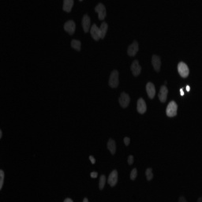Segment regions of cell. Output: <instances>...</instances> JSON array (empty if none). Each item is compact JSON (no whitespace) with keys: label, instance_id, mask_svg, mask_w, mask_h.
I'll return each mask as SVG.
<instances>
[{"label":"cell","instance_id":"6da1fadb","mask_svg":"<svg viewBox=\"0 0 202 202\" xmlns=\"http://www.w3.org/2000/svg\"><path fill=\"white\" fill-rule=\"evenodd\" d=\"M177 110H178V105L175 100H171L167 105L166 109L167 115L169 117H173L177 115Z\"/></svg>","mask_w":202,"mask_h":202},{"label":"cell","instance_id":"7a4b0ae2","mask_svg":"<svg viewBox=\"0 0 202 202\" xmlns=\"http://www.w3.org/2000/svg\"><path fill=\"white\" fill-rule=\"evenodd\" d=\"M119 71L117 70H114L113 71L111 72V74L110 75V78H109V85L112 88H116L119 85Z\"/></svg>","mask_w":202,"mask_h":202},{"label":"cell","instance_id":"3957f363","mask_svg":"<svg viewBox=\"0 0 202 202\" xmlns=\"http://www.w3.org/2000/svg\"><path fill=\"white\" fill-rule=\"evenodd\" d=\"M178 71L182 77H187L190 74V69L184 62H179L178 64Z\"/></svg>","mask_w":202,"mask_h":202},{"label":"cell","instance_id":"277c9868","mask_svg":"<svg viewBox=\"0 0 202 202\" xmlns=\"http://www.w3.org/2000/svg\"><path fill=\"white\" fill-rule=\"evenodd\" d=\"M95 10L99 14V19L100 20H104V18L107 15V10H106V7L102 3H100L97 4V6L95 7Z\"/></svg>","mask_w":202,"mask_h":202},{"label":"cell","instance_id":"5b68a950","mask_svg":"<svg viewBox=\"0 0 202 202\" xmlns=\"http://www.w3.org/2000/svg\"><path fill=\"white\" fill-rule=\"evenodd\" d=\"M119 104L122 106V107H126L128 106V104L130 101V96L128 95L127 93H126L125 92H122L121 93V95L119 96Z\"/></svg>","mask_w":202,"mask_h":202},{"label":"cell","instance_id":"8992f818","mask_svg":"<svg viewBox=\"0 0 202 202\" xmlns=\"http://www.w3.org/2000/svg\"><path fill=\"white\" fill-rule=\"evenodd\" d=\"M138 48H139V44L137 43V40H134L133 43L131 44L129 47H128L127 49V53L130 56H134L137 54V50H138Z\"/></svg>","mask_w":202,"mask_h":202},{"label":"cell","instance_id":"52a82bcc","mask_svg":"<svg viewBox=\"0 0 202 202\" xmlns=\"http://www.w3.org/2000/svg\"><path fill=\"white\" fill-rule=\"evenodd\" d=\"M75 29H76V25L74 21L73 20H69L64 24V29L70 34H73L74 33Z\"/></svg>","mask_w":202,"mask_h":202},{"label":"cell","instance_id":"ba28073f","mask_svg":"<svg viewBox=\"0 0 202 202\" xmlns=\"http://www.w3.org/2000/svg\"><path fill=\"white\" fill-rule=\"evenodd\" d=\"M107 182H108V183H109L111 186H115L117 184V182H118V172H117L116 170H114V171H111L110 175L108 177Z\"/></svg>","mask_w":202,"mask_h":202},{"label":"cell","instance_id":"9c48e42d","mask_svg":"<svg viewBox=\"0 0 202 202\" xmlns=\"http://www.w3.org/2000/svg\"><path fill=\"white\" fill-rule=\"evenodd\" d=\"M141 66L139 64L138 60H134L131 64V71L133 73V74L134 76H137L141 73Z\"/></svg>","mask_w":202,"mask_h":202},{"label":"cell","instance_id":"30bf717a","mask_svg":"<svg viewBox=\"0 0 202 202\" xmlns=\"http://www.w3.org/2000/svg\"><path fill=\"white\" fill-rule=\"evenodd\" d=\"M137 111L140 114H144L146 111L147 109V105H146L145 101L144 100V99L142 97H140L137 100Z\"/></svg>","mask_w":202,"mask_h":202},{"label":"cell","instance_id":"8fae6325","mask_svg":"<svg viewBox=\"0 0 202 202\" xmlns=\"http://www.w3.org/2000/svg\"><path fill=\"white\" fill-rule=\"evenodd\" d=\"M152 66L154 69L156 70V71H159L160 70V66H161V60L160 57L157 55H153L152 56Z\"/></svg>","mask_w":202,"mask_h":202},{"label":"cell","instance_id":"7c38bea8","mask_svg":"<svg viewBox=\"0 0 202 202\" xmlns=\"http://www.w3.org/2000/svg\"><path fill=\"white\" fill-rule=\"evenodd\" d=\"M90 33H91V35L93 37L94 40H98L100 38V28L97 27V25L94 23L92 25V27H91V29H90Z\"/></svg>","mask_w":202,"mask_h":202},{"label":"cell","instance_id":"4fadbf2b","mask_svg":"<svg viewBox=\"0 0 202 202\" xmlns=\"http://www.w3.org/2000/svg\"><path fill=\"white\" fill-rule=\"evenodd\" d=\"M81 23H82V27H83L84 31L85 33L89 32V28H90V18H89V16L87 14H84Z\"/></svg>","mask_w":202,"mask_h":202},{"label":"cell","instance_id":"5bb4252c","mask_svg":"<svg viewBox=\"0 0 202 202\" xmlns=\"http://www.w3.org/2000/svg\"><path fill=\"white\" fill-rule=\"evenodd\" d=\"M167 92H168V89L167 88L166 85H162L160 89L159 92V99L161 102H165L167 100Z\"/></svg>","mask_w":202,"mask_h":202},{"label":"cell","instance_id":"9a60e30c","mask_svg":"<svg viewBox=\"0 0 202 202\" xmlns=\"http://www.w3.org/2000/svg\"><path fill=\"white\" fill-rule=\"evenodd\" d=\"M146 92L149 95V98H153L155 94H156V89H155V85L152 82H148L146 85Z\"/></svg>","mask_w":202,"mask_h":202},{"label":"cell","instance_id":"2e32d148","mask_svg":"<svg viewBox=\"0 0 202 202\" xmlns=\"http://www.w3.org/2000/svg\"><path fill=\"white\" fill-rule=\"evenodd\" d=\"M73 5H74V0H64L63 9L66 12H70L71 10Z\"/></svg>","mask_w":202,"mask_h":202},{"label":"cell","instance_id":"e0dca14e","mask_svg":"<svg viewBox=\"0 0 202 202\" xmlns=\"http://www.w3.org/2000/svg\"><path fill=\"white\" fill-rule=\"evenodd\" d=\"M107 28H108V25L106 21H103L101 23V25L100 27V38L104 39L106 33H107Z\"/></svg>","mask_w":202,"mask_h":202},{"label":"cell","instance_id":"ac0fdd59","mask_svg":"<svg viewBox=\"0 0 202 202\" xmlns=\"http://www.w3.org/2000/svg\"><path fill=\"white\" fill-rule=\"evenodd\" d=\"M107 149L111 152V154H115L116 151V144L113 139H109L107 141Z\"/></svg>","mask_w":202,"mask_h":202},{"label":"cell","instance_id":"d6986e66","mask_svg":"<svg viewBox=\"0 0 202 202\" xmlns=\"http://www.w3.org/2000/svg\"><path fill=\"white\" fill-rule=\"evenodd\" d=\"M71 46L76 50H80L81 46V42L78 40H71Z\"/></svg>","mask_w":202,"mask_h":202},{"label":"cell","instance_id":"ffe728a7","mask_svg":"<svg viewBox=\"0 0 202 202\" xmlns=\"http://www.w3.org/2000/svg\"><path fill=\"white\" fill-rule=\"evenodd\" d=\"M106 182V176L104 175H102L100 178V182H99V188L100 190H103L104 187V185Z\"/></svg>","mask_w":202,"mask_h":202},{"label":"cell","instance_id":"44dd1931","mask_svg":"<svg viewBox=\"0 0 202 202\" xmlns=\"http://www.w3.org/2000/svg\"><path fill=\"white\" fill-rule=\"evenodd\" d=\"M145 175H146V178H147V180H152V178H153V174H152V168H148L145 171Z\"/></svg>","mask_w":202,"mask_h":202},{"label":"cell","instance_id":"7402d4cb","mask_svg":"<svg viewBox=\"0 0 202 202\" xmlns=\"http://www.w3.org/2000/svg\"><path fill=\"white\" fill-rule=\"evenodd\" d=\"M3 181H4V171L3 170H0V189L3 188Z\"/></svg>","mask_w":202,"mask_h":202},{"label":"cell","instance_id":"603a6c76","mask_svg":"<svg viewBox=\"0 0 202 202\" xmlns=\"http://www.w3.org/2000/svg\"><path fill=\"white\" fill-rule=\"evenodd\" d=\"M137 169H136V168H134V169L131 171V173H130L131 180H134L135 178H137Z\"/></svg>","mask_w":202,"mask_h":202},{"label":"cell","instance_id":"cb8c5ba5","mask_svg":"<svg viewBox=\"0 0 202 202\" xmlns=\"http://www.w3.org/2000/svg\"><path fill=\"white\" fill-rule=\"evenodd\" d=\"M127 161H128V164H130V165H131V164L134 163V156H133L132 155H130V156H129Z\"/></svg>","mask_w":202,"mask_h":202},{"label":"cell","instance_id":"d4e9b609","mask_svg":"<svg viewBox=\"0 0 202 202\" xmlns=\"http://www.w3.org/2000/svg\"><path fill=\"white\" fill-rule=\"evenodd\" d=\"M130 137H124V143H125L126 145V146L129 145H130Z\"/></svg>","mask_w":202,"mask_h":202},{"label":"cell","instance_id":"484cf974","mask_svg":"<svg viewBox=\"0 0 202 202\" xmlns=\"http://www.w3.org/2000/svg\"><path fill=\"white\" fill-rule=\"evenodd\" d=\"M97 175H98V173L95 172V171L91 172V174H90V176H91L92 178H96V177H97Z\"/></svg>","mask_w":202,"mask_h":202},{"label":"cell","instance_id":"4316f807","mask_svg":"<svg viewBox=\"0 0 202 202\" xmlns=\"http://www.w3.org/2000/svg\"><path fill=\"white\" fill-rule=\"evenodd\" d=\"M178 202H187V201H186V198H185L184 197H179V199H178Z\"/></svg>","mask_w":202,"mask_h":202},{"label":"cell","instance_id":"83f0119b","mask_svg":"<svg viewBox=\"0 0 202 202\" xmlns=\"http://www.w3.org/2000/svg\"><path fill=\"white\" fill-rule=\"evenodd\" d=\"M89 159H90V160H91V162H92V164H95L96 160H95V158L93 157L92 156H89Z\"/></svg>","mask_w":202,"mask_h":202},{"label":"cell","instance_id":"f1b7e54d","mask_svg":"<svg viewBox=\"0 0 202 202\" xmlns=\"http://www.w3.org/2000/svg\"><path fill=\"white\" fill-rule=\"evenodd\" d=\"M64 202H74V201H73L71 199H70V198H66V199L64 201Z\"/></svg>","mask_w":202,"mask_h":202},{"label":"cell","instance_id":"f546056e","mask_svg":"<svg viewBox=\"0 0 202 202\" xmlns=\"http://www.w3.org/2000/svg\"><path fill=\"white\" fill-rule=\"evenodd\" d=\"M180 92H181V95L182 96L184 95V92H183V90H182V89H180Z\"/></svg>","mask_w":202,"mask_h":202},{"label":"cell","instance_id":"4dcf8cb0","mask_svg":"<svg viewBox=\"0 0 202 202\" xmlns=\"http://www.w3.org/2000/svg\"><path fill=\"white\" fill-rule=\"evenodd\" d=\"M197 202H202V197H200V198H198V200H197Z\"/></svg>","mask_w":202,"mask_h":202},{"label":"cell","instance_id":"1f68e13d","mask_svg":"<svg viewBox=\"0 0 202 202\" xmlns=\"http://www.w3.org/2000/svg\"><path fill=\"white\" fill-rule=\"evenodd\" d=\"M83 202H89V200L87 199V198H85V199L83 200Z\"/></svg>","mask_w":202,"mask_h":202},{"label":"cell","instance_id":"d6a6232c","mask_svg":"<svg viewBox=\"0 0 202 202\" xmlns=\"http://www.w3.org/2000/svg\"><path fill=\"white\" fill-rule=\"evenodd\" d=\"M2 136H3V132L0 130V137H2Z\"/></svg>","mask_w":202,"mask_h":202},{"label":"cell","instance_id":"836d02e7","mask_svg":"<svg viewBox=\"0 0 202 202\" xmlns=\"http://www.w3.org/2000/svg\"><path fill=\"white\" fill-rule=\"evenodd\" d=\"M190 86H189V85H187V86H186V90H187V91H190Z\"/></svg>","mask_w":202,"mask_h":202}]
</instances>
